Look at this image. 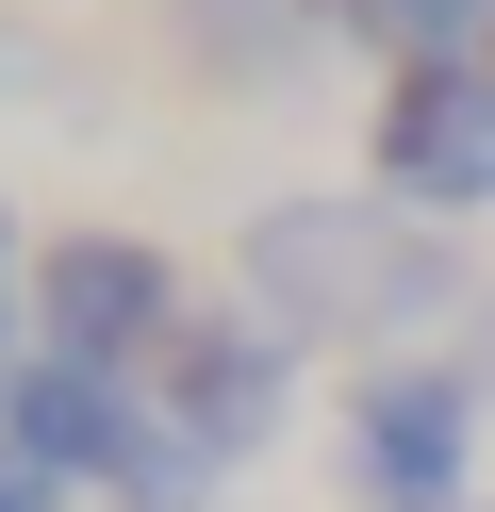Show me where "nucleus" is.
Masks as SVG:
<instances>
[{"label":"nucleus","instance_id":"f03ea898","mask_svg":"<svg viewBox=\"0 0 495 512\" xmlns=\"http://www.w3.org/2000/svg\"><path fill=\"white\" fill-rule=\"evenodd\" d=\"M182 331H198V298H182V265H165L149 232H50L33 248V364L149 380Z\"/></svg>","mask_w":495,"mask_h":512},{"label":"nucleus","instance_id":"9b49d317","mask_svg":"<svg viewBox=\"0 0 495 512\" xmlns=\"http://www.w3.org/2000/svg\"><path fill=\"white\" fill-rule=\"evenodd\" d=\"M0 281H17V215H0Z\"/></svg>","mask_w":495,"mask_h":512},{"label":"nucleus","instance_id":"7ed1b4c3","mask_svg":"<svg viewBox=\"0 0 495 512\" xmlns=\"http://www.w3.org/2000/svg\"><path fill=\"white\" fill-rule=\"evenodd\" d=\"M281 413H297V347L264 331V314H198L182 347H165L149 364V430L165 446H198V463H264V446H281Z\"/></svg>","mask_w":495,"mask_h":512},{"label":"nucleus","instance_id":"f8f14e48","mask_svg":"<svg viewBox=\"0 0 495 512\" xmlns=\"http://www.w3.org/2000/svg\"><path fill=\"white\" fill-rule=\"evenodd\" d=\"M314 17H330V0H314Z\"/></svg>","mask_w":495,"mask_h":512},{"label":"nucleus","instance_id":"0eeeda50","mask_svg":"<svg viewBox=\"0 0 495 512\" xmlns=\"http://www.w3.org/2000/svg\"><path fill=\"white\" fill-rule=\"evenodd\" d=\"M297 17H314V0H182V34H198V67H215L231 100H248V83H264V67L297 50Z\"/></svg>","mask_w":495,"mask_h":512},{"label":"nucleus","instance_id":"f257e3e1","mask_svg":"<svg viewBox=\"0 0 495 512\" xmlns=\"http://www.w3.org/2000/svg\"><path fill=\"white\" fill-rule=\"evenodd\" d=\"M231 281H248V314L314 364V347L429 331V314L462 298V248L429 232V215H396V199H264L248 248H231Z\"/></svg>","mask_w":495,"mask_h":512},{"label":"nucleus","instance_id":"20e7f679","mask_svg":"<svg viewBox=\"0 0 495 512\" xmlns=\"http://www.w3.org/2000/svg\"><path fill=\"white\" fill-rule=\"evenodd\" d=\"M462 463H479V364H380V380L347 397V479H363V512H479Z\"/></svg>","mask_w":495,"mask_h":512},{"label":"nucleus","instance_id":"1a4fd4ad","mask_svg":"<svg viewBox=\"0 0 495 512\" xmlns=\"http://www.w3.org/2000/svg\"><path fill=\"white\" fill-rule=\"evenodd\" d=\"M0 512H50V479H17V463H0Z\"/></svg>","mask_w":495,"mask_h":512},{"label":"nucleus","instance_id":"9d476101","mask_svg":"<svg viewBox=\"0 0 495 512\" xmlns=\"http://www.w3.org/2000/svg\"><path fill=\"white\" fill-rule=\"evenodd\" d=\"M479 397H495V314H479Z\"/></svg>","mask_w":495,"mask_h":512},{"label":"nucleus","instance_id":"6e6552de","mask_svg":"<svg viewBox=\"0 0 495 512\" xmlns=\"http://www.w3.org/2000/svg\"><path fill=\"white\" fill-rule=\"evenodd\" d=\"M17 331H33V281H0V397H17V364H33Z\"/></svg>","mask_w":495,"mask_h":512},{"label":"nucleus","instance_id":"423d86ee","mask_svg":"<svg viewBox=\"0 0 495 512\" xmlns=\"http://www.w3.org/2000/svg\"><path fill=\"white\" fill-rule=\"evenodd\" d=\"M0 463L50 479V496H132V463H149V380H99V364H17V397H0Z\"/></svg>","mask_w":495,"mask_h":512},{"label":"nucleus","instance_id":"39448f33","mask_svg":"<svg viewBox=\"0 0 495 512\" xmlns=\"http://www.w3.org/2000/svg\"><path fill=\"white\" fill-rule=\"evenodd\" d=\"M380 199L429 215V232H446V215H495V50L380 83Z\"/></svg>","mask_w":495,"mask_h":512}]
</instances>
